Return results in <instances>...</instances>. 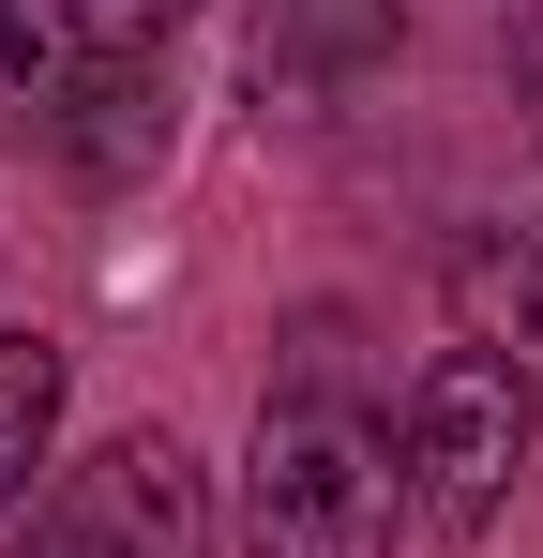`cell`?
<instances>
[{"instance_id":"9","label":"cell","mask_w":543,"mask_h":558,"mask_svg":"<svg viewBox=\"0 0 543 558\" xmlns=\"http://www.w3.org/2000/svg\"><path fill=\"white\" fill-rule=\"evenodd\" d=\"M196 0H76V31H90V61H152Z\"/></svg>"},{"instance_id":"2","label":"cell","mask_w":543,"mask_h":558,"mask_svg":"<svg viewBox=\"0 0 543 558\" xmlns=\"http://www.w3.org/2000/svg\"><path fill=\"white\" fill-rule=\"evenodd\" d=\"M15 558H212V468L181 453L167 423L90 438L76 468H46Z\"/></svg>"},{"instance_id":"8","label":"cell","mask_w":543,"mask_h":558,"mask_svg":"<svg viewBox=\"0 0 543 558\" xmlns=\"http://www.w3.org/2000/svg\"><path fill=\"white\" fill-rule=\"evenodd\" d=\"M46 453H61V348L46 332H0V513L31 498Z\"/></svg>"},{"instance_id":"6","label":"cell","mask_w":543,"mask_h":558,"mask_svg":"<svg viewBox=\"0 0 543 558\" xmlns=\"http://www.w3.org/2000/svg\"><path fill=\"white\" fill-rule=\"evenodd\" d=\"M377 46H393V0H272V15H257V76H287V92L362 76Z\"/></svg>"},{"instance_id":"4","label":"cell","mask_w":543,"mask_h":558,"mask_svg":"<svg viewBox=\"0 0 543 558\" xmlns=\"http://www.w3.org/2000/svg\"><path fill=\"white\" fill-rule=\"evenodd\" d=\"M438 302H452V332L529 392V423H543V242H498V227L452 242V257H438Z\"/></svg>"},{"instance_id":"7","label":"cell","mask_w":543,"mask_h":558,"mask_svg":"<svg viewBox=\"0 0 543 558\" xmlns=\"http://www.w3.org/2000/svg\"><path fill=\"white\" fill-rule=\"evenodd\" d=\"M61 151H76L90 182H136V167L167 151V76H152V61H106L76 92V121H61Z\"/></svg>"},{"instance_id":"3","label":"cell","mask_w":543,"mask_h":558,"mask_svg":"<svg viewBox=\"0 0 543 558\" xmlns=\"http://www.w3.org/2000/svg\"><path fill=\"white\" fill-rule=\"evenodd\" d=\"M393 453H408V498H423L438 529H498V513H514V468H529V392L483 363V348H438Z\"/></svg>"},{"instance_id":"5","label":"cell","mask_w":543,"mask_h":558,"mask_svg":"<svg viewBox=\"0 0 543 558\" xmlns=\"http://www.w3.org/2000/svg\"><path fill=\"white\" fill-rule=\"evenodd\" d=\"M90 76L106 61H90L76 0H0V136H61Z\"/></svg>"},{"instance_id":"1","label":"cell","mask_w":543,"mask_h":558,"mask_svg":"<svg viewBox=\"0 0 543 558\" xmlns=\"http://www.w3.org/2000/svg\"><path fill=\"white\" fill-rule=\"evenodd\" d=\"M408 529V453L348 392H272L242 453V558H393Z\"/></svg>"}]
</instances>
